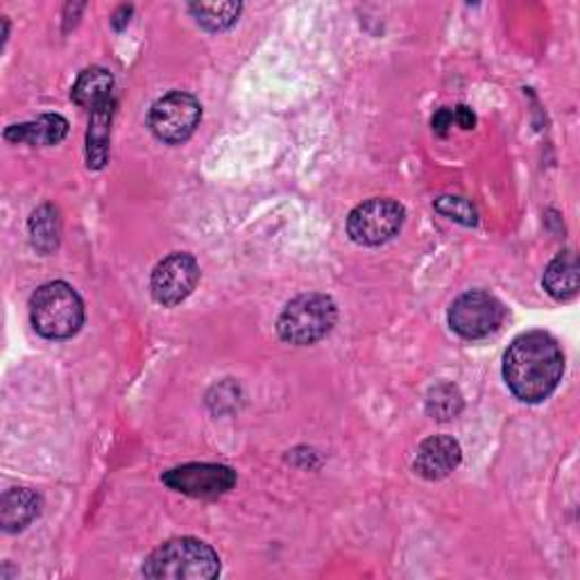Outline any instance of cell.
<instances>
[{
  "mask_svg": "<svg viewBox=\"0 0 580 580\" xmlns=\"http://www.w3.org/2000/svg\"><path fill=\"white\" fill-rule=\"evenodd\" d=\"M565 372V356L554 335L529 331L517 335L504 356V379L510 392L526 404L544 402Z\"/></svg>",
  "mask_w": 580,
  "mask_h": 580,
  "instance_id": "obj_1",
  "label": "cell"
},
{
  "mask_svg": "<svg viewBox=\"0 0 580 580\" xmlns=\"http://www.w3.org/2000/svg\"><path fill=\"white\" fill-rule=\"evenodd\" d=\"M221 573V558L196 537L164 542L143 563V576L157 580H209Z\"/></svg>",
  "mask_w": 580,
  "mask_h": 580,
  "instance_id": "obj_2",
  "label": "cell"
},
{
  "mask_svg": "<svg viewBox=\"0 0 580 580\" xmlns=\"http://www.w3.org/2000/svg\"><path fill=\"white\" fill-rule=\"evenodd\" d=\"M29 322L48 341L71 339L84 322V304L64 282L44 284L29 299Z\"/></svg>",
  "mask_w": 580,
  "mask_h": 580,
  "instance_id": "obj_3",
  "label": "cell"
},
{
  "mask_svg": "<svg viewBox=\"0 0 580 580\" xmlns=\"http://www.w3.org/2000/svg\"><path fill=\"white\" fill-rule=\"evenodd\" d=\"M339 320V309L331 297L320 293L299 295L286 304L277 320L280 339L284 343L304 347L322 341Z\"/></svg>",
  "mask_w": 580,
  "mask_h": 580,
  "instance_id": "obj_4",
  "label": "cell"
},
{
  "mask_svg": "<svg viewBox=\"0 0 580 580\" xmlns=\"http://www.w3.org/2000/svg\"><path fill=\"white\" fill-rule=\"evenodd\" d=\"M406 211L390 198H372L358 204L347 218V234L358 246H383L400 234Z\"/></svg>",
  "mask_w": 580,
  "mask_h": 580,
  "instance_id": "obj_5",
  "label": "cell"
},
{
  "mask_svg": "<svg viewBox=\"0 0 580 580\" xmlns=\"http://www.w3.org/2000/svg\"><path fill=\"white\" fill-rule=\"evenodd\" d=\"M202 105L185 91H173V94L159 98L150 109V130L159 141L177 145L191 139L196 128L200 126Z\"/></svg>",
  "mask_w": 580,
  "mask_h": 580,
  "instance_id": "obj_6",
  "label": "cell"
},
{
  "mask_svg": "<svg viewBox=\"0 0 580 580\" xmlns=\"http://www.w3.org/2000/svg\"><path fill=\"white\" fill-rule=\"evenodd\" d=\"M504 322V307L497 297L483 291H470L458 297L449 309L451 329L467 341L495 333Z\"/></svg>",
  "mask_w": 580,
  "mask_h": 580,
  "instance_id": "obj_7",
  "label": "cell"
},
{
  "mask_svg": "<svg viewBox=\"0 0 580 580\" xmlns=\"http://www.w3.org/2000/svg\"><path fill=\"white\" fill-rule=\"evenodd\" d=\"M164 483L179 495L196 499H216L227 495L236 485V472L227 465L189 463L166 472Z\"/></svg>",
  "mask_w": 580,
  "mask_h": 580,
  "instance_id": "obj_8",
  "label": "cell"
},
{
  "mask_svg": "<svg viewBox=\"0 0 580 580\" xmlns=\"http://www.w3.org/2000/svg\"><path fill=\"white\" fill-rule=\"evenodd\" d=\"M200 282V265L187 252H175L159 261L150 277V291L162 307H177L185 301Z\"/></svg>",
  "mask_w": 580,
  "mask_h": 580,
  "instance_id": "obj_9",
  "label": "cell"
},
{
  "mask_svg": "<svg viewBox=\"0 0 580 580\" xmlns=\"http://www.w3.org/2000/svg\"><path fill=\"white\" fill-rule=\"evenodd\" d=\"M463 461V449L449 436H434L424 440L415 455V472L429 481L449 476Z\"/></svg>",
  "mask_w": 580,
  "mask_h": 580,
  "instance_id": "obj_10",
  "label": "cell"
},
{
  "mask_svg": "<svg viewBox=\"0 0 580 580\" xmlns=\"http://www.w3.org/2000/svg\"><path fill=\"white\" fill-rule=\"evenodd\" d=\"M67 134H69V120L59 114H44L37 120H29V123L12 126L5 130L8 141L39 145V147L64 141Z\"/></svg>",
  "mask_w": 580,
  "mask_h": 580,
  "instance_id": "obj_11",
  "label": "cell"
},
{
  "mask_svg": "<svg viewBox=\"0 0 580 580\" xmlns=\"http://www.w3.org/2000/svg\"><path fill=\"white\" fill-rule=\"evenodd\" d=\"M42 510V499L27 487H12L0 501V526L8 533L23 531Z\"/></svg>",
  "mask_w": 580,
  "mask_h": 580,
  "instance_id": "obj_12",
  "label": "cell"
},
{
  "mask_svg": "<svg viewBox=\"0 0 580 580\" xmlns=\"http://www.w3.org/2000/svg\"><path fill=\"white\" fill-rule=\"evenodd\" d=\"M114 98L91 111V123L86 132V162L88 168H103L109 159V137L114 118Z\"/></svg>",
  "mask_w": 580,
  "mask_h": 580,
  "instance_id": "obj_13",
  "label": "cell"
},
{
  "mask_svg": "<svg viewBox=\"0 0 580 580\" xmlns=\"http://www.w3.org/2000/svg\"><path fill=\"white\" fill-rule=\"evenodd\" d=\"M544 288L558 301H569L578 293V259L573 252L558 255L544 272Z\"/></svg>",
  "mask_w": 580,
  "mask_h": 580,
  "instance_id": "obj_14",
  "label": "cell"
},
{
  "mask_svg": "<svg viewBox=\"0 0 580 580\" xmlns=\"http://www.w3.org/2000/svg\"><path fill=\"white\" fill-rule=\"evenodd\" d=\"M111 88H114V78L107 69L94 67L80 73L75 86H73V100L80 107H88L94 111L103 103L111 98Z\"/></svg>",
  "mask_w": 580,
  "mask_h": 580,
  "instance_id": "obj_15",
  "label": "cell"
},
{
  "mask_svg": "<svg viewBox=\"0 0 580 580\" xmlns=\"http://www.w3.org/2000/svg\"><path fill=\"white\" fill-rule=\"evenodd\" d=\"M189 10L202 27L211 29V33H221V29H227L238 21L242 5L240 3H193Z\"/></svg>",
  "mask_w": 580,
  "mask_h": 580,
  "instance_id": "obj_16",
  "label": "cell"
},
{
  "mask_svg": "<svg viewBox=\"0 0 580 580\" xmlns=\"http://www.w3.org/2000/svg\"><path fill=\"white\" fill-rule=\"evenodd\" d=\"M461 411H463V394L451 383H440L431 388L429 396H426V413H429L434 419L447 422Z\"/></svg>",
  "mask_w": 580,
  "mask_h": 580,
  "instance_id": "obj_17",
  "label": "cell"
},
{
  "mask_svg": "<svg viewBox=\"0 0 580 580\" xmlns=\"http://www.w3.org/2000/svg\"><path fill=\"white\" fill-rule=\"evenodd\" d=\"M29 234H33L35 248L42 252H50L57 248L59 240V221H57V211L52 206H42L33 213L29 218Z\"/></svg>",
  "mask_w": 580,
  "mask_h": 580,
  "instance_id": "obj_18",
  "label": "cell"
},
{
  "mask_svg": "<svg viewBox=\"0 0 580 580\" xmlns=\"http://www.w3.org/2000/svg\"><path fill=\"white\" fill-rule=\"evenodd\" d=\"M436 211L442 213V216L461 223L465 227H474L478 223V211L476 206L465 200V198H455V196H445L436 200Z\"/></svg>",
  "mask_w": 580,
  "mask_h": 580,
  "instance_id": "obj_19",
  "label": "cell"
},
{
  "mask_svg": "<svg viewBox=\"0 0 580 580\" xmlns=\"http://www.w3.org/2000/svg\"><path fill=\"white\" fill-rule=\"evenodd\" d=\"M453 123H455L458 128H463V130H472V128L476 126V116H474V111H472L470 107L458 105V107L453 109Z\"/></svg>",
  "mask_w": 580,
  "mask_h": 580,
  "instance_id": "obj_20",
  "label": "cell"
},
{
  "mask_svg": "<svg viewBox=\"0 0 580 580\" xmlns=\"http://www.w3.org/2000/svg\"><path fill=\"white\" fill-rule=\"evenodd\" d=\"M431 126H434V132H436V134L445 137V134L449 132V128L453 126V109H447V107L440 109V111L434 116Z\"/></svg>",
  "mask_w": 580,
  "mask_h": 580,
  "instance_id": "obj_21",
  "label": "cell"
}]
</instances>
